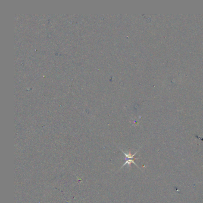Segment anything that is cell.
<instances>
[{"mask_svg": "<svg viewBox=\"0 0 203 203\" xmlns=\"http://www.w3.org/2000/svg\"><path fill=\"white\" fill-rule=\"evenodd\" d=\"M141 148H139L138 150L133 154H131V152H129V153H126L125 152H124L122 150H121V151H122V152L124 154V156H125V157H126V162H125V163H124V164H123V165L122 166V167L120 168V169H122V168H123L124 166H125L126 165H128V167H131V164L132 163L134 164L135 166H137L139 168V169H140L139 167H138V166L137 164V163L135 162V158H134V157H135V156L137 154V153L139 151V150Z\"/></svg>", "mask_w": 203, "mask_h": 203, "instance_id": "6da1fadb", "label": "cell"}]
</instances>
